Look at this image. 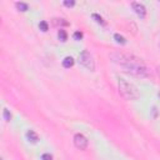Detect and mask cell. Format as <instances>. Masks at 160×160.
<instances>
[{
  "label": "cell",
  "mask_w": 160,
  "mask_h": 160,
  "mask_svg": "<svg viewBox=\"0 0 160 160\" xmlns=\"http://www.w3.org/2000/svg\"><path fill=\"white\" fill-rule=\"evenodd\" d=\"M111 59L114 63H118L120 66H123L125 69V71L129 74H133L135 76H148L149 75V70L144 64L140 61V59H137L134 56L127 55V54H111Z\"/></svg>",
  "instance_id": "obj_1"
},
{
  "label": "cell",
  "mask_w": 160,
  "mask_h": 160,
  "mask_svg": "<svg viewBox=\"0 0 160 160\" xmlns=\"http://www.w3.org/2000/svg\"><path fill=\"white\" fill-rule=\"evenodd\" d=\"M119 90H120L121 95L127 98L128 100H134L139 98V91L133 84L128 83L124 79H119Z\"/></svg>",
  "instance_id": "obj_2"
},
{
  "label": "cell",
  "mask_w": 160,
  "mask_h": 160,
  "mask_svg": "<svg viewBox=\"0 0 160 160\" xmlns=\"http://www.w3.org/2000/svg\"><path fill=\"white\" fill-rule=\"evenodd\" d=\"M79 63H80L83 66L86 68L88 70H90V71H94V70H95L94 59H93L91 54L88 52V50H84V52L79 55Z\"/></svg>",
  "instance_id": "obj_3"
},
{
  "label": "cell",
  "mask_w": 160,
  "mask_h": 160,
  "mask_svg": "<svg viewBox=\"0 0 160 160\" xmlns=\"http://www.w3.org/2000/svg\"><path fill=\"white\" fill-rule=\"evenodd\" d=\"M88 139L84 137L83 134H75L74 135V145L76 146L78 149H80V150H85V149L88 148Z\"/></svg>",
  "instance_id": "obj_4"
},
{
  "label": "cell",
  "mask_w": 160,
  "mask_h": 160,
  "mask_svg": "<svg viewBox=\"0 0 160 160\" xmlns=\"http://www.w3.org/2000/svg\"><path fill=\"white\" fill-rule=\"evenodd\" d=\"M131 6H133V9L135 10V13L140 16V18H145V15H146V9H145V6L140 4V3H137V1H134V3H131Z\"/></svg>",
  "instance_id": "obj_5"
},
{
  "label": "cell",
  "mask_w": 160,
  "mask_h": 160,
  "mask_svg": "<svg viewBox=\"0 0 160 160\" xmlns=\"http://www.w3.org/2000/svg\"><path fill=\"white\" fill-rule=\"evenodd\" d=\"M26 138H28V140L31 141V143H36V141L39 140L38 134H36L34 130H29L28 133H26Z\"/></svg>",
  "instance_id": "obj_6"
},
{
  "label": "cell",
  "mask_w": 160,
  "mask_h": 160,
  "mask_svg": "<svg viewBox=\"0 0 160 160\" xmlns=\"http://www.w3.org/2000/svg\"><path fill=\"white\" fill-rule=\"evenodd\" d=\"M74 65V59L71 56H66L65 59L63 60V66L66 68V69H69V68H71Z\"/></svg>",
  "instance_id": "obj_7"
},
{
  "label": "cell",
  "mask_w": 160,
  "mask_h": 160,
  "mask_svg": "<svg viewBox=\"0 0 160 160\" xmlns=\"http://www.w3.org/2000/svg\"><path fill=\"white\" fill-rule=\"evenodd\" d=\"M58 38H59L60 42H66V39H68V34H66L65 30L60 29V30H59V33H58Z\"/></svg>",
  "instance_id": "obj_8"
},
{
  "label": "cell",
  "mask_w": 160,
  "mask_h": 160,
  "mask_svg": "<svg viewBox=\"0 0 160 160\" xmlns=\"http://www.w3.org/2000/svg\"><path fill=\"white\" fill-rule=\"evenodd\" d=\"M16 8L20 11H26L28 10V4H25V3H16Z\"/></svg>",
  "instance_id": "obj_9"
},
{
  "label": "cell",
  "mask_w": 160,
  "mask_h": 160,
  "mask_svg": "<svg viewBox=\"0 0 160 160\" xmlns=\"http://www.w3.org/2000/svg\"><path fill=\"white\" fill-rule=\"evenodd\" d=\"M114 39L116 40L119 44H125V43H127V42H125V38H124V36H121L120 34H115V35H114Z\"/></svg>",
  "instance_id": "obj_10"
},
{
  "label": "cell",
  "mask_w": 160,
  "mask_h": 160,
  "mask_svg": "<svg viewBox=\"0 0 160 160\" xmlns=\"http://www.w3.org/2000/svg\"><path fill=\"white\" fill-rule=\"evenodd\" d=\"M39 28H40V30H43V31H48V30H49V24L46 21H40Z\"/></svg>",
  "instance_id": "obj_11"
},
{
  "label": "cell",
  "mask_w": 160,
  "mask_h": 160,
  "mask_svg": "<svg viewBox=\"0 0 160 160\" xmlns=\"http://www.w3.org/2000/svg\"><path fill=\"white\" fill-rule=\"evenodd\" d=\"M93 19H95V21H96V23L104 24V20H103V18H101L100 15H98V14H93Z\"/></svg>",
  "instance_id": "obj_12"
},
{
  "label": "cell",
  "mask_w": 160,
  "mask_h": 160,
  "mask_svg": "<svg viewBox=\"0 0 160 160\" xmlns=\"http://www.w3.org/2000/svg\"><path fill=\"white\" fill-rule=\"evenodd\" d=\"M73 36H74V39H75V40H81V39H83V33H81V31H75Z\"/></svg>",
  "instance_id": "obj_13"
},
{
  "label": "cell",
  "mask_w": 160,
  "mask_h": 160,
  "mask_svg": "<svg viewBox=\"0 0 160 160\" xmlns=\"http://www.w3.org/2000/svg\"><path fill=\"white\" fill-rule=\"evenodd\" d=\"M4 118H5V120H6V121H9L10 119H11V114H10V113H9V110H6V109L4 110Z\"/></svg>",
  "instance_id": "obj_14"
},
{
  "label": "cell",
  "mask_w": 160,
  "mask_h": 160,
  "mask_svg": "<svg viewBox=\"0 0 160 160\" xmlns=\"http://www.w3.org/2000/svg\"><path fill=\"white\" fill-rule=\"evenodd\" d=\"M74 4H75V1H74V0H65V1H64V5L65 6H69V8H71V6H74Z\"/></svg>",
  "instance_id": "obj_15"
},
{
  "label": "cell",
  "mask_w": 160,
  "mask_h": 160,
  "mask_svg": "<svg viewBox=\"0 0 160 160\" xmlns=\"http://www.w3.org/2000/svg\"><path fill=\"white\" fill-rule=\"evenodd\" d=\"M42 160H53V156L50 154H43L42 155Z\"/></svg>",
  "instance_id": "obj_16"
}]
</instances>
